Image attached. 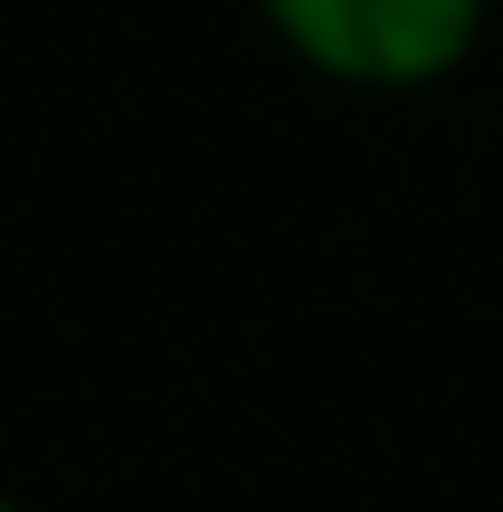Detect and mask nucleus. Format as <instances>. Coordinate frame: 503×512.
<instances>
[{
  "label": "nucleus",
  "instance_id": "nucleus-2",
  "mask_svg": "<svg viewBox=\"0 0 503 512\" xmlns=\"http://www.w3.org/2000/svg\"><path fill=\"white\" fill-rule=\"evenodd\" d=\"M0 512H29V503H19V494H0Z\"/></svg>",
  "mask_w": 503,
  "mask_h": 512
},
{
  "label": "nucleus",
  "instance_id": "nucleus-1",
  "mask_svg": "<svg viewBox=\"0 0 503 512\" xmlns=\"http://www.w3.org/2000/svg\"><path fill=\"white\" fill-rule=\"evenodd\" d=\"M266 38L342 95H428L475 67L494 0H257Z\"/></svg>",
  "mask_w": 503,
  "mask_h": 512
}]
</instances>
